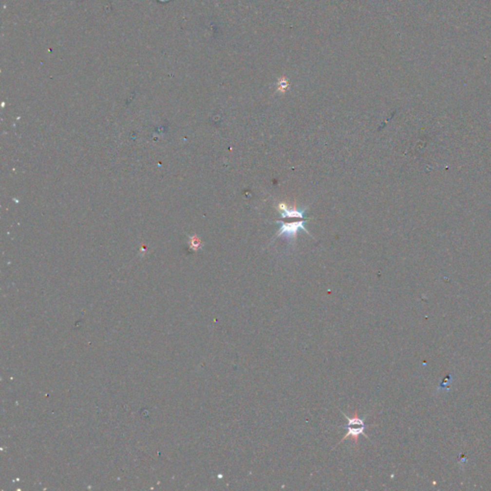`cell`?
I'll list each match as a JSON object with an SVG mask.
<instances>
[{
  "label": "cell",
  "mask_w": 491,
  "mask_h": 491,
  "mask_svg": "<svg viewBox=\"0 0 491 491\" xmlns=\"http://www.w3.org/2000/svg\"><path fill=\"white\" fill-rule=\"evenodd\" d=\"M276 224H278L280 227H279V229L276 233V237H279V236H285L286 238L288 239H291V240H295L299 230H303L305 231L308 235L311 236V234L308 232L306 228H305V224L307 223L306 220L304 221H299V222H293V223H283L281 221H276Z\"/></svg>",
  "instance_id": "obj_2"
},
{
  "label": "cell",
  "mask_w": 491,
  "mask_h": 491,
  "mask_svg": "<svg viewBox=\"0 0 491 491\" xmlns=\"http://www.w3.org/2000/svg\"><path fill=\"white\" fill-rule=\"evenodd\" d=\"M278 210H279L282 218H301V219H302L305 214L306 208L298 209L296 208H289V207H287V205L282 203V204H279Z\"/></svg>",
  "instance_id": "obj_3"
},
{
  "label": "cell",
  "mask_w": 491,
  "mask_h": 491,
  "mask_svg": "<svg viewBox=\"0 0 491 491\" xmlns=\"http://www.w3.org/2000/svg\"><path fill=\"white\" fill-rule=\"evenodd\" d=\"M344 417L347 419V423L344 426L345 429L347 431V433L344 435V437L341 439V441H343L344 439L350 437V438L354 439L355 442H357L358 441V437L361 434L365 435L366 437H368V435L365 433L366 423H365V420L363 418L359 417L357 415H355L352 417H349V416H347V415H344Z\"/></svg>",
  "instance_id": "obj_1"
}]
</instances>
